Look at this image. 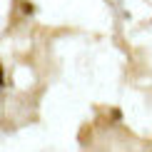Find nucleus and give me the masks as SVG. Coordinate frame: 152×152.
Returning <instances> with one entry per match:
<instances>
[]
</instances>
